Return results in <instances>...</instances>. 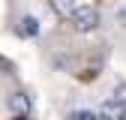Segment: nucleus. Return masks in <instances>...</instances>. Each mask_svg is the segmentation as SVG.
Segmentation results:
<instances>
[{
  "label": "nucleus",
  "instance_id": "f257e3e1",
  "mask_svg": "<svg viewBox=\"0 0 126 120\" xmlns=\"http://www.w3.org/2000/svg\"><path fill=\"white\" fill-rule=\"evenodd\" d=\"M99 24H102L99 9H93V6H75V12H72V27L78 30V33H93Z\"/></svg>",
  "mask_w": 126,
  "mask_h": 120
},
{
  "label": "nucleus",
  "instance_id": "f03ea898",
  "mask_svg": "<svg viewBox=\"0 0 126 120\" xmlns=\"http://www.w3.org/2000/svg\"><path fill=\"white\" fill-rule=\"evenodd\" d=\"M6 111L15 114V117L33 114V96H30L27 90H12V93L6 96Z\"/></svg>",
  "mask_w": 126,
  "mask_h": 120
},
{
  "label": "nucleus",
  "instance_id": "7ed1b4c3",
  "mask_svg": "<svg viewBox=\"0 0 126 120\" xmlns=\"http://www.w3.org/2000/svg\"><path fill=\"white\" fill-rule=\"evenodd\" d=\"M99 120H126V105H120V102H114V99L102 102V108H99Z\"/></svg>",
  "mask_w": 126,
  "mask_h": 120
},
{
  "label": "nucleus",
  "instance_id": "20e7f679",
  "mask_svg": "<svg viewBox=\"0 0 126 120\" xmlns=\"http://www.w3.org/2000/svg\"><path fill=\"white\" fill-rule=\"evenodd\" d=\"M15 33L24 36V39H33V36H39V21L33 18V15H21V18H18V27H15Z\"/></svg>",
  "mask_w": 126,
  "mask_h": 120
},
{
  "label": "nucleus",
  "instance_id": "39448f33",
  "mask_svg": "<svg viewBox=\"0 0 126 120\" xmlns=\"http://www.w3.org/2000/svg\"><path fill=\"white\" fill-rule=\"evenodd\" d=\"M51 9L57 15H63V18H72L75 12V0H51Z\"/></svg>",
  "mask_w": 126,
  "mask_h": 120
},
{
  "label": "nucleus",
  "instance_id": "423d86ee",
  "mask_svg": "<svg viewBox=\"0 0 126 120\" xmlns=\"http://www.w3.org/2000/svg\"><path fill=\"white\" fill-rule=\"evenodd\" d=\"M66 120H99V114H93V111H87V108H75V111L66 114Z\"/></svg>",
  "mask_w": 126,
  "mask_h": 120
},
{
  "label": "nucleus",
  "instance_id": "0eeeda50",
  "mask_svg": "<svg viewBox=\"0 0 126 120\" xmlns=\"http://www.w3.org/2000/svg\"><path fill=\"white\" fill-rule=\"evenodd\" d=\"M111 99H114V102H120V105H126V81H117V84H114Z\"/></svg>",
  "mask_w": 126,
  "mask_h": 120
},
{
  "label": "nucleus",
  "instance_id": "6e6552de",
  "mask_svg": "<svg viewBox=\"0 0 126 120\" xmlns=\"http://www.w3.org/2000/svg\"><path fill=\"white\" fill-rule=\"evenodd\" d=\"M15 120H36V117H33V114H27V117H15Z\"/></svg>",
  "mask_w": 126,
  "mask_h": 120
}]
</instances>
